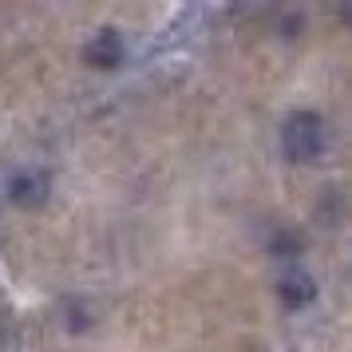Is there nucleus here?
<instances>
[{
	"label": "nucleus",
	"instance_id": "obj_1",
	"mask_svg": "<svg viewBox=\"0 0 352 352\" xmlns=\"http://www.w3.org/2000/svg\"><path fill=\"white\" fill-rule=\"evenodd\" d=\"M281 146L293 162H313L324 151V127L317 111H293L281 123Z\"/></svg>",
	"mask_w": 352,
	"mask_h": 352
},
{
	"label": "nucleus",
	"instance_id": "obj_2",
	"mask_svg": "<svg viewBox=\"0 0 352 352\" xmlns=\"http://www.w3.org/2000/svg\"><path fill=\"white\" fill-rule=\"evenodd\" d=\"M83 60L96 64V67H115L123 60V36L115 32V28H103V32L83 48Z\"/></svg>",
	"mask_w": 352,
	"mask_h": 352
},
{
	"label": "nucleus",
	"instance_id": "obj_3",
	"mask_svg": "<svg viewBox=\"0 0 352 352\" xmlns=\"http://www.w3.org/2000/svg\"><path fill=\"white\" fill-rule=\"evenodd\" d=\"M8 194H12L16 206H40V202L48 198V175H40V170H24V175L12 178Z\"/></svg>",
	"mask_w": 352,
	"mask_h": 352
},
{
	"label": "nucleus",
	"instance_id": "obj_4",
	"mask_svg": "<svg viewBox=\"0 0 352 352\" xmlns=\"http://www.w3.org/2000/svg\"><path fill=\"white\" fill-rule=\"evenodd\" d=\"M313 293H317V285H313V277L301 270H289L281 273V281H277V297L289 305V309H301V305L313 301Z\"/></svg>",
	"mask_w": 352,
	"mask_h": 352
},
{
	"label": "nucleus",
	"instance_id": "obj_5",
	"mask_svg": "<svg viewBox=\"0 0 352 352\" xmlns=\"http://www.w3.org/2000/svg\"><path fill=\"white\" fill-rule=\"evenodd\" d=\"M305 250V238L297 234V230H277L270 241V254L273 257H297Z\"/></svg>",
	"mask_w": 352,
	"mask_h": 352
}]
</instances>
